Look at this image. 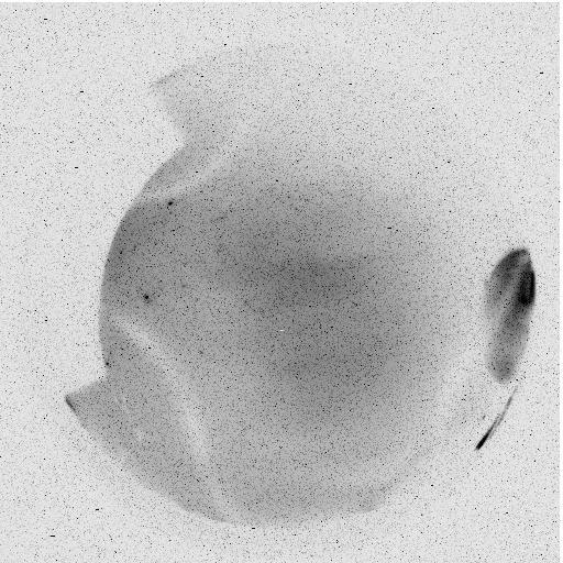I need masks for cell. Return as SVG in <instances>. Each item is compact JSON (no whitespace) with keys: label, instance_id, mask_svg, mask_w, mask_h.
<instances>
[{"label":"cell","instance_id":"obj_1","mask_svg":"<svg viewBox=\"0 0 563 563\" xmlns=\"http://www.w3.org/2000/svg\"><path fill=\"white\" fill-rule=\"evenodd\" d=\"M536 286V274L526 249L506 254L488 279L486 307L493 327L489 363L500 382L512 376L523 351Z\"/></svg>","mask_w":563,"mask_h":563}]
</instances>
